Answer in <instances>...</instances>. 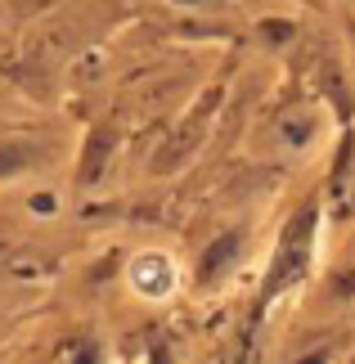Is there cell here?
<instances>
[{"instance_id":"1","label":"cell","mask_w":355,"mask_h":364,"mask_svg":"<svg viewBox=\"0 0 355 364\" xmlns=\"http://www.w3.org/2000/svg\"><path fill=\"white\" fill-rule=\"evenodd\" d=\"M126 284H131V292L144 297V301H166V297H176V288H180V265H176L171 252L149 247V252H139V257H131Z\"/></svg>"}]
</instances>
